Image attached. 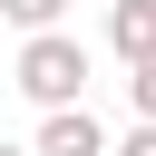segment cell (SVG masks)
<instances>
[{
  "label": "cell",
  "instance_id": "obj_5",
  "mask_svg": "<svg viewBox=\"0 0 156 156\" xmlns=\"http://www.w3.org/2000/svg\"><path fill=\"white\" fill-rule=\"evenodd\" d=\"M127 107H136V127H156V58L127 68Z\"/></svg>",
  "mask_w": 156,
  "mask_h": 156
},
{
  "label": "cell",
  "instance_id": "obj_2",
  "mask_svg": "<svg viewBox=\"0 0 156 156\" xmlns=\"http://www.w3.org/2000/svg\"><path fill=\"white\" fill-rule=\"evenodd\" d=\"M39 156H117V136L88 117V107H58V117H39V136H29Z\"/></svg>",
  "mask_w": 156,
  "mask_h": 156
},
{
  "label": "cell",
  "instance_id": "obj_1",
  "mask_svg": "<svg viewBox=\"0 0 156 156\" xmlns=\"http://www.w3.org/2000/svg\"><path fill=\"white\" fill-rule=\"evenodd\" d=\"M88 78H98V58H88V39H78V29L20 39V58H10V88H20L39 117H58V107H88Z\"/></svg>",
  "mask_w": 156,
  "mask_h": 156
},
{
  "label": "cell",
  "instance_id": "obj_7",
  "mask_svg": "<svg viewBox=\"0 0 156 156\" xmlns=\"http://www.w3.org/2000/svg\"><path fill=\"white\" fill-rule=\"evenodd\" d=\"M0 156H39V146H10V136H0Z\"/></svg>",
  "mask_w": 156,
  "mask_h": 156
},
{
  "label": "cell",
  "instance_id": "obj_6",
  "mask_svg": "<svg viewBox=\"0 0 156 156\" xmlns=\"http://www.w3.org/2000/svg\"><path fill=\"white\" fill-rule=\"evenodd\" d=\"M117 156H156V127H127V136H117Z\"/></svg>",
  "mask_w": 156,
  "mask_h": 156
},
{
  "label": "cell",
  "instance_id": "obj_3",
  "mask_svg": "<svg viewBox=\"0 0 156 156\" xmlns=\"http://www.w3.org/2000/svg\"><path fill=\"white\" fill-rule=\"evenodd\" d=\"M107 49L127 68H146L156 58V0H107Z\"/></svg>",
  "mask_w": 156,
  "mask_h": 156
},
{
  "label": "cell",
  "instance_id": "obj_4",
  "mask_svg": "<svg viewBox=\"0 0 156 156\" xmlns=\"http://www.w3.org/2000/svg\"><path fill=\"white\" fill-rule=\"evenodd\" d=\"M0 20H20L29 39H49V29L68 20V0H0Z\"/></svg>",
  "mask_w": 156,
  "mask_h": 156
}]
</instances>
